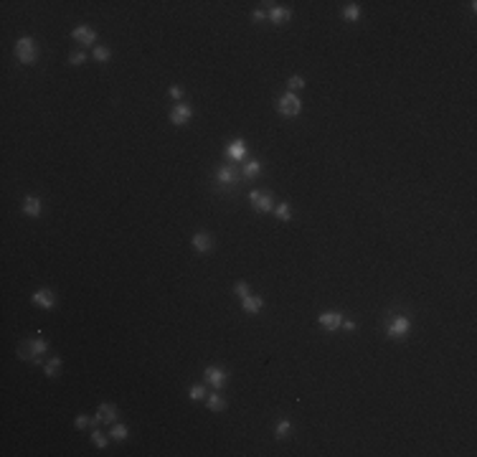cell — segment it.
Wrapping results in <instances>:
<instances>
[{"instance_id": "cell-29", "label": "cell", "mask_w": 477, "mask_h": 457, "mask_svg": "<svg viewBox=\"0 0 477 457\" xmlns=\"http://www.w3.org/2000/svg\"><path fill=\"white\" fill-rule=\"evenodd\" d=\"M92 442H94V444H96V447H99V450H104V447H107V440H104V434H99L96 429L92 432Z\"/></svg>"}, {"instance_id": "cell-32", "label": "cell", "mask_w": 477, "mask_h": 457, "mask_svg": "<svg viewBox=\"0 0 477 457\" xmlns=\"http://www.w3.org/2000/svg\"><path fill=\"white\" fill-rule=\"evenodd\" d=\"M170 97H173V99H180V97H183V89H180L178 84H175V86H170Z\"/></svg>"}, {"instance_id": "cell-5", "label": "cell", "mask_w": 477, "mask_h": 457, "mask_svg": "<svg viewBox=\"0 0 477 457\" xmlns=\"http://www.w3.org/2000/svg\"><path fill=\"white\" fill-rule=\"evenodd\" d=\"M249 201H252V206H254V209H256L259 213L274 211V201H272V196H267V193L252 191V193H249Z\"/></svg>"}, {"instance_id": "cell-3", "label": "cell", "mask_w": 477, "mask_h": 457, "mask_svg": "<svg viewBox=\"0 0 477 457\" xmlns=\"http://www.w3.org/2000/svg\"><path fill=\"white\" fill-rule=\"evenodd\" d=\"M409 330H411V320L406 318V315H396V318L386 325L388 338H406Z\"/></svg>"}, {"instance_id": "cell-23", "label": "cell", "mask_w": 477, "mask_h": 457, "mask_svg": "<svg viewBox=\"0 0 477 457\" xmlns=\"http://www.w3.org/2000/svg\"><path fill=\"white\" fill-rule=\"evenodd\" d=\"M223 407H226V401H223L219 394H211V396H208V409H211V411H223Z\"/></svg>"}, {"instance_id": "cell-21", "label": "cell", "mask_w": 477, "mask_h": 457, "mask_svg": "<svg viewBox=\"0 0 477 457\" xmlns=\"http://www.w3.org/2000/svg\"><path fill=\"white\" fill-rule=\"evenodd\" d=\"M61 374V358H51V361L46 363V376L48 378H56Z\"/></svg>"}, {"instance_id": "cell-19", "label": "cell", "mask_w": 477, "mask_h": 457, "mask_svg": "<svg viewBox=\"0 0 477 457\" xmlns=\"http://www.w3.org/2000/svg\"><path fill=\"white\" fill-rule=\"evenodd\" d=\"M127 434H129V429L125 427V424H112V429H110V437L112 440L122 442V440H127Z\"/></svg>"}, {"instance_id": "cell-16", "label": "cell", "mask_w": 477, "mask_h": 457, "mask_svg": "<svg viewBox=\"0 0 477 457\" xmlns=\"http://www.w3.org/2000/svg\"><path fill=\"white\" fill-rule=\"evenodd\" d=\"M241 308H244V312L254 315V312H259V310L264 308V300L262 297H254V295H246L244 302H241Z\"/></svg>"}, {"instance_id": "cell-6", "label": "cell", "mask_w": 477, "mask_h": 457, "mask_svg": "<svg viewBox=\"0 0 477 457\" xmlns=\"http://www.w3.org/2000/svg\"><path fill=\"white\" fill-rule=\"evenodd\" d=\"M191 117H193V107L191 104H175L170 110V122L173 125H188L191 122Z\"/></svg>"}, {"instance_id": "cell-10", "label": "cell", "mask_w": 477, "mask_h": 457, "mask_svg": "<svg viewBox=\"0 0 477 457\" xmlns=\"http://www.w3.org/2000/svg\"><path fill=\"white\" fill-rule=\"evenodd\" d=\"M289 18H292V10L289 8H282V5H272V8H269V20H272L274 26L287 23Z\"/></svg>"}, {"instance_id": "cell-20", "label": "cell", "mask_w": 477, "mask_h": 457, "mask_svg": "<svg viewBox=\"0 0 477 457\" xmlns=\"http://www.w3.org/2000/svg\"><path fill=\"white\" fill-rule=\"evenodd\" d=\"M343 18L345 20H358V18H361V5H358V3H348V5H345V10H343Z\"/></svg>"}, {"instance_id": "cell-9", "label": "cell", "mask_w": 477, "mask_h": 457, "mask_svg": "<svg viewBox=\"0 0 477 457\" xmlns=\"http://www.w3.org/2000/svg\"><path fill=\"white\" fill-rule=\"evenodd\" d=\"M33 302L38 305V308H43V310H51L53 305H56V295H53L51 290H36L33 292Z\"/></svg>"}, {"instance_id": "cell-33", "label": "cell", "mask_w": 477, "mask_h": 457, "mask_svg": "<svg viewBox=\"0 0 477 457\" xmlns=\"http://www.w3.org/2000/svg\"><path fill=\"white\" fill-rule=\"evenodd\" d=\"M343 328L350 333V330H355V323H353V320H343Z\"/></svg>"}, {"instance_id": "cell-17", "label": "cell", "mask_w": 477, "mask_h": 457, "mask_svg": "<svg viewBox=\"0 0 477 457\" xmlns=\"http://www.w3.org/2000/svg\"><path fill=\"white\" fill-rule=\"evenodd\" d=\"M23 213L26 216H33V219H36V216H41V201L36 198V196H28V198L23 201Z\"/></svg>"}, {"instance_id": "cell-8", "label": "cell", "mask_w": 477, "mask_h": 457, "mask_svg": "<svg viewBox=\"0 0 477 457\" xmlns=\"http://www.w3.org/2000/svg\"><path fill=\"white\" fill-rule=\"evenodd\" d=\"M71 36H74V41H77L79 46H94V41H96V33L89 26H77Z\"/></svg>"}, {"instance_id": "cell-4", "label": "cell", "mask_w": 477, "mask_h": 457, "mask_svg": "<svg viewBox=\"0 0 477 457\" xmlns=\"http://www.w3.org/2000/svg\"><path fill=\"white\" fill-rule=\"evenodd\" d=\"M203 376H206V384H208L211 389H216V391H221L223 384H226V378H229V374H226L223 368H219V366H208L203 371Z\"/></svg>"}, {"instance_id": "cell-31", "label": "cell", "mask_w": 477, "mask_h": 457, "mask_svg": "<svg viewBox=\"0 0 477 457\" xmlns=\"http://www.w3.org/2000/svg\"><path fill=\"white\" fill-rule=\"evenodd\" d=\"M74 424H77L79 429H86V427H94V419H89V417H77V422H74Z\"/></svg>"}, {"instance_id": "cell-2", "label": "cell", "mask_w": 477, "mask_h": 457, "mask_svg": "<svg viewBox=\"0 0 477 457\" xmlns=\"http://www.w3.org/2000/svg\"><path fill=\"white\" fill-rule=\"evenodd\" d=\"M277 110H279V114H285V117H297L302 112V102H300V97L295 92H287L285 97H279Z\"/></svg>"}, {"instance_id": "cell-28", "label": "cell", "mask_w": 477, "mask_h": 457, "mask_svg": "<svg viewBox=\"0 0 477 457\" xmlns=\"http://www.w3.org/2000/svg\"><path fill=\"white\" fill-rule=\"evenodd\" d=\"M234 292L244 300V297L249 295V285H246V282H236V285H234Z\"/></svg>"}, {"instance_id": "cell-14", "label": "cell", "mask_w": 477, "mask_h": 457, "mask_svg": "<svg viewBox=\"0 0 477 457\" xmlns=\"http://www.w3.org/2000/svg\"><path fill=\"white\" fill-rule=\"evenodd\" d=\"M193 246H196V252H201V254L211 252V249H213V236L201 231V234H196V236H193Z\"/></svg>"}, {"instance_id": "cell-1", "label": "cell", "mask_w": 477, "mask_h": 457, "mask_svg": "<svg viewBox=\"0 0 477 457\" xmlns=\"http://www.w3.org/2000/svg\"><path fill=\"white\" fill-rule=\"evenodd\" d=\"M16 56H18L20 64H33V61L38 59V46H36V41L31 38V36L18 38V41H16Z\"/></svg>"}, {"instance_id": "cell-11", "label": "cell", "mask_w": 477, "mask_h": 457, "mask_svg": "<svg viewBox=\"0 0 477 457\" xmlns=\"http://www.w3.org/2000/svg\"><path fill=\"white\" fill-rule=\"evenodd\" d=\"M226 155L231 160H244L246 158V143L244 140H231V143L226 145Z\"/></svg>"}, {"instance_id": "cell-24", "label": "cell", "mask_w": 477, "mask_h": 457, "mask_svg": "<svg viewBox=\"0 0 477 457\" xmlns=\"http://www.w3.org/2000/svg\"><path fill=\"white\" fill-rule=\"evenodd\" d=\"M188 396H191L193 401H201V399H206V389H203L201 384H193L191 391H188Z\"/></svg>"}, {"instance_id": "cell-22", "label": "cell", "mask_w": 477, "mask_h": 457, "mask_svg": "<svg viewBox=\"0 0 477 457\" xmlns=\"http://www.w3.org/2000/svg\"><path fill=\"white\" fill-rule=\"evenodd\" d=\"M274 213H277V219H282V221H289V219H292L289 203H279V206H274Z\"/></svg>"}, {"instance_id": "cell-30", "label": "cell", "mask_w": 477, "mask_h": 457, "mask_svg": "<svg viewBox=\"0 0 477 457\" xmlns=\"http://www.w3.org/2000/svg\"><path fill=\"white\" fill-rule=\"evenodd\" d=\"M69 61L74 64V66H81V64L86 61V56H84V53H81V51H74V53H71V56H69Z\"/></svg>"}, {"instance_id": "cell-34", "label": "cell", "mask_w": 477, "mask_h": 457, "mask_svg": "<svg viewBox=\"0 0 477 457\" xmlns=\"http://www.w3.org/2000/svg\"><path fill=\"white\" fill-rule=\"evenodd\" d=\"M252 18H254V20H256V23H259V20H264L267 16L262 13V10H254V16H252Z\"/></svg>"}, {"instance_id": "cell-7", "label": "cell", "mask_w": 477, "mask_h": 457, "mask_svg": "<svg viewBox=\"0 0 477 457\" xmlns=\"http://www.w3.org/2000/svg\"><path fill=\"white\" fill-rule=\"evenodd\" d=\"M28 351H31V353H26V351H23L20 356H23V358H31V361H36V363H38V361H41V356L48 351V343L43 341V338H33V341L28 343Z\"/></svg>"}, {"instance_id": "cell-25", "label": "cell", "mask_w": 477, "mask_h": 457, "mask_svg": "<svg viewBox=\"0 0 477 457\" xmlns=\"http://www.w3.org/2000/svg\"><path fill=\"white\" fill-rule=\"evenodd\" d=\"M110 56H112V51L107 49V46H96L94 49V59L96 61H110Z\"/></svg>"}, {"instance_id": "cell-27", "label": "cell", "mask_w": 477, "mask_h": 457, "mask_svg": "<svg viewBox=\"0 0 477 457\" xmlns=\"http://www.w3.org/2000/svg\"><path fill=\"white\" fill-rule=\"evenodd\" d=\"M287 86H289V92H297V89L305 86V79H302V76H292V79L287 82Z\"/></svg>"}, {"instance_id": "cell-12", "label": "cell", "mask_w": 477, "mask_h": 457, "mask_svg": "<svg viewBox=\"0 0 477 457\" xmlns=\"http://www.w3.org/2000/svg\"><path fill=\"white\" fill-rule=\"evenodd\" d=\"M236 178H238V173H236V168H231V165H221L219 173H216V180H219L221 186H234Z\"/></svg>"}, {"instance_id": "cell-18", "label": "cell", "mask_w": 477, "mask_h": 457, "mask_svg": "<svg viewBox=\"0 0 477 457\" xmlns=\"http://www.w3.org/2000/svg\"><path fill=\"white\" fill-rule=\"evenodd\" d=\"M244 176L252 180V178H256V176H262V163L259 160H252V163H246V168H244Z\"/></svg>"}, {"instance_id": "cell-26", "label": "cell", "mask_w": 477, "mask_h": 457, "mask_svg": "<svg viewBox=\"0 0 477 457\" xmlns=\"http://www.w3.org/2000/svg\"><path fill=\"white\" fill-rule=\"evenodd\" d=\"M289 429H292V424H289L287 419H282V422L277 424V432H274V434L282 440V437H287V434H289Z\"/></svg>"}, {"instance_id": "cell-13", "label": "cell", "mask_w": 477, "mask_h": 457, "mask_svg": "<svg viewBox=\"0 0 477 457\" xmlns=\"http://www.w3.org/2000/svg\"><path fill=\"white\" fill-rule=\"evenodd\" d=\"M320 325L325 330H338L343 325V315L340 312H325V315H320Z\"/></svg>"}, {"instance_id": "cell-15", "label": "cell", "mask_w": 477, "mask_h": 457, "mask_svg": "<svg viewBox=\"0 0 477 457\" xmlns=\"http://www.w3.org/2000/svg\"><path fill=\"white\" fill-rule=\"evenodd\" d=\"M96 414H99V419L102 422H110V424H114L117 422V407L114 404H110V401H104V404H99V409H96Z\"/></svg>"}]
</instances>
